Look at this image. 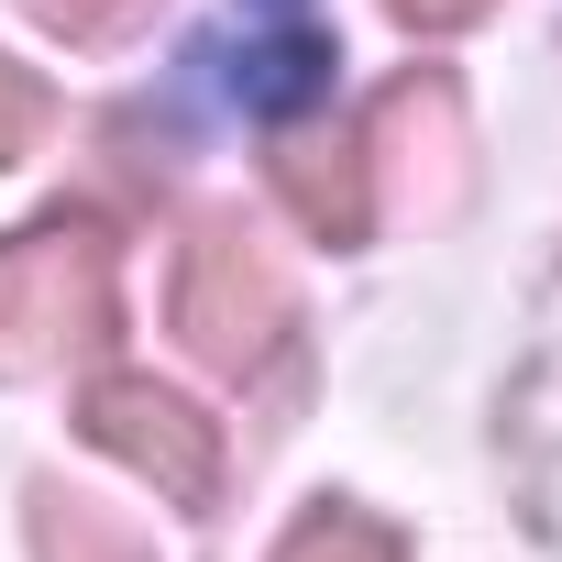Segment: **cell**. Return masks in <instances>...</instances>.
<instances>
[{
  "instance_id": "cell-8",
  "label": "cell",
  "mask_w": 562,
  "mask_h": 562,
  "mask_svg": "<svg viewBox=\"0 0 562 562\" xmlns=\"http://www.w3.org/2000/svg\"><path fill=\"white\" fill-rule=\"evenodd\" d=\"M34 133H45V89H34V67H12V56H0V166H12V155H34Z\"/></svg>"
},
{
  "instance_id": "cell-4",
  "label": "cell",
  "mask_w": 562,
  "mask_h": 562,
  "mask_svg": "<svg viewBox=\"0 0 562 562\" xmlns=\"http://www.w3.org/2000/svg\"><path fill=\"white\" fill-rule=\"evenodd\" d=\"M210 67H221V89H232L243 111L288 122V111L331 78V34L310 23V0H243V12H232V34L210 45Z\"/></svg>"
},
{
  "instance_id": "cell-7",
  "label": "cell",
  "mask_w": 562,
  "mask_h": 562,
  "mask_svg": "<svg viewBox=\"0 0 562 562\" xmlns=\"http://www.w3.org/2000/svg\"><path fill=\"white\" fill-rule=\"evenodd\" d=\"M45 562H144L122 529H100L78 496H45Z\"/></svg>"
},
{
  "instance_id": "cell-3",
  "label": "cell",
  "mask_w": 562,
  "mask_h": 562,
  "mask_svg": "<svg viewBox=\"0 0 562 562\" xmlns=\"http://www.w3.org/2000/svg\"><path fill=\"white\" fill-rule=\"evenodd\" d=\"M78 430H89L111 463H133L155 496H177V507H210V485H221V441H210V419H199L188 397L144 386V375H111V386H89Z\"/></svg>"
},
{
  "instance_id": "cell-5",
  "label": "cell",
  "mask_w": 562,
  "mask_h": 562,
  "mask_svg": "<svg viewBox=\"0 0 562 562\" xmlns=\"http://www.w3.org/2000/svg\"><path fill=\"white\" fill-rule=\"evenodd\" d=\"M276 188L321 243H364L375 232V188H364V122L342 133H288L276 144Z\"/></svg>"
},
{
  "instance_id": "cell-1",
  "label": "cell",
  "mask_w": 562,
  "mask_h": 562,
  "mask_svg": "<svg viewBox=\"0 0 562 562\" xmlns=\"http://www.w3.org/2000/svg\"><path fill=\"white\" fill-rule=\"evenodd\" d=\"M111 331V232L100 221H34L0 232V364H56Z\"/></svg>"
},
{
  "instance_id": "cell-2",
  "label": "cell",
  "mask_w": 562,
  "mask_h": 562,
  "mask_svg": "<svg viewBox=\"0 0 562 562\" xmlns=\"http://www.w3.org/2000/svg\"><path fill=\"white\" fill-rule=\"evenodd\" d=\"M288 331V276L265 265V243L243 221H199L177 254V342L210 375H254Z\"/></svg>"
},
{
  "instance_id": "cell-6",
  "label": "cell",
  "mask_w": 562,
  "mask_h": 562,
  "mask_svg": "<svg viewBox=\"0 0 562 562\" xmlns=\"http://www.w3.org/2000/svg\"><path fill=\"white\" fill-rule=\"evenodd\" d=\"M276 562H408V540H397L386 518H364V507H321Z\"/></svg>"
},
{
  "instance_id": "cell-9",
  "label": "cell",
  "mask_w": 562,
  "mask_h": 562,
  "mask_svg": "<svg viewBox=\"0 0 562 562\" xmlns=\"http://www.w3.org/2000/svg\"><path fill=\"white\" fill-rule=\"evenodd\" d=\"M34 12H45L56 34H78V45H100V34H122V23H144L155 0H34Z\"/></svg>"
},
{
  "instance_id": "cell-10",
  "label": "cell",
  "mask_w": 562,
  "mask_h": 562,
  "mask_svg": "<svg viewBox=\"0 0 562 562\" xmlns=\"http://www.w3.org/2000/svg\"><path fill=\"white\" fill-rule=\"evenodd\" d=\"M397 23H419V34H452V23H474V12H496V0H386Z\"/></svg>"
}]
</instances>
